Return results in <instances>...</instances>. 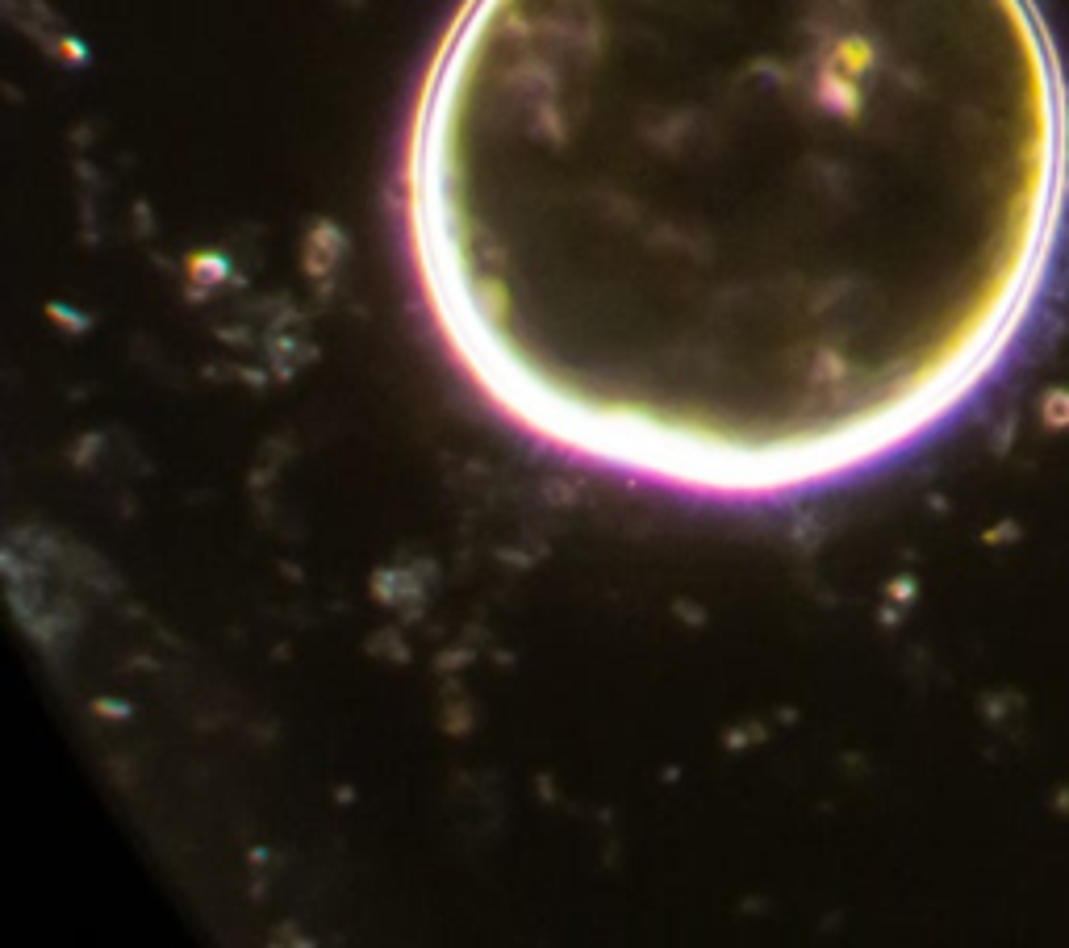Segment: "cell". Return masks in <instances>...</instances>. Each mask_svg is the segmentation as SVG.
Instances as JSON below:
<instances>
[{"mask_svg": "<svg viewBox=\"0 0 1069 948\" xmlns=\"http://www.w3.org/2000/svg\"><path fill=\"white\" fill-rule=\"evenodd\" d=\"M1069 84L1036 0H464L401 230L543 452L786 502L936 435L1036 314Z\"/></svg>", "mask_w": 1069, "mask_h": 948, "instance_id": "cell-1", "label": "cell"}]
</instances>
